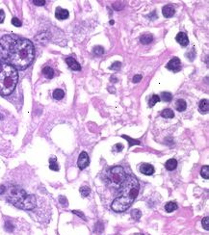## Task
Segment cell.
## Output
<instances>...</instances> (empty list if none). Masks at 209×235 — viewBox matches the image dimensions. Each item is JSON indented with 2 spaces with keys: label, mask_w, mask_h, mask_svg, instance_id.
Segmentation results:
<instances>
[{
  "label": "cell",
  "mask_w": 209,
  "mask_h": 235,
  "mask_svg": "<svg viewBox=\"0 0 209 235\" xmlns=\"http://www.w3.org/2000/svg\"><path fill=\"white\" fill-rule=\"evenodd\" d=\"M35 57L34 46L29 40L16 35H5L0 40V61L15 70H25Z\"/></svg>",
  "instance_id": "6da1fadb"
},
{
  "label": "cell",
  "mask_w": 209,
  "mask_h": 235,
  "mask_svg": "<svg viewBox=\"0 0 209 235\" xmlns=\"http://www.w3.org/2000/svg\"><path fill=\"white\" fill-rule=\"evenodd\" d=\"M139 188L140 186L136 178L132 176H126L124 184L121 185L120 196L115 198L111 205L112 210L115 212H124L127 210L138 197Z\"/></svg>",
  "instance_id": "7a4b0ae2"
},
{
  "label": "cell",
  "mask_w": 209,
  "mask_h": 235,
  "mask_svg": "<svg viewBox=\"0 0 209 235\" xmlns=\"http://www.w3.org/2000/svg\"><path fill=\"white\" fill-rule=\"evenodd\" d=\"M18 70L5 63H0V95H9L18 84Z\"/></svg>",
  "instance_id": "3957f363"
},
{
  "label": "cell",
  "mask_w": 209,
  "mask_h": 235,
  "mask_svg": "<svg viewBox=\"0 0 209 235\" xmlns=\"http://www.w3.org/2000/svg\"><path fill=\"white\" fill-rule=\"evenodd\" d=\"M9 197V200L16 207L25 210H31L36 207V198L31 195H26L22 189H12Z\"/></svg>",
  "instance_id": "277c9868"
},
{
  "label": "cell",
  "mask_w": 209,
  "mask_h": 235,
  "mask_svg": "<svg viewBox=\"0 0 209 235\" xmlns=\"http://www.w3.org/2000/svg\"><path fill=\"white\" fill-rule=\"evenodd\" d=\"M126 173L124 170L121 166H116L110 169L106 173V181L107 183L114 188H121V185L126 178Z\"/></svg>",
  "instance_id": "5b68a950"
},
{
  "label": "cell",
  "mask_w": 209,
  "mask_h": 235,
  "mask_svg": "<svg viewBox=\"0 0 209 235\" xmlns=\"http://www.w3.org/2000/svg\"><path fill=\"white\" fill-rule=\"evenodd\" d=\"M166 68L169 70H171L174 72H177V71H179L180 70H181V62H180L179 58L174 57V58L171 59L169 61V63L167 64Z\"/></svg>",
  "instance_id": "8992f818"
},
{
  "label": "cell",
  "mask_w": 209,
  "mask_h": 235,
  "mask_svg": "<svg viewBox=\"0 0 209 235\" xmlns=\"http://www.w3.org/2000/svg\"><path fill=\"white\" fill-rule=\"evenodd\" d=\"M89 163H90V158H89V155L87 152H81L80 155H79V158H78V161H77V166H78V168L80 170H84L85 168H87L89 166Z\"/></svg>",
  "instance_id": "52a82bcc"
},
{
  "label": "cell",
  "mask_w": 209,
  "mask_h": 235,
  "mask_svg": "<svg viewBox=\"0 0 209 235\" xmlns=\"http://www.w3.org/2000/svg\"><path fill=\"white\" fill-rule=\"evenodd\" d=\"M140 172L145 176H152L154 173V168L152 165L149 163H143L140 166Z\"/></svg>",
  "instance_id": "ba28073f"
},
{
  "label": "cell",
  "mask_w": 209,
  "mask_h": 235,
  "mask_svg": "<svg viewBox=\"0 0 209 235\" xmlns=\"http://www.w3.org/2000/svg\"><path fill=\"white\" fill-rule=\"evenodd\" d=\"M55 17H56V18H58L60 20H64V19H67L69 17V13H68V10L63 9V8H61V7H58L56 9V12H55Z\"/></svg>",
  "instance_id": "9c48e42d"
},
{
  "label": "cell",
  "mask_w": 209,
  "mask_h": 235,
  "mask_svg": "<svg viewBox=\"0 0 209 235\" xmlns=\"http://www.w3.org/2000/svg\"><path fill=\"white\" fill-rule=\"evenodd\" d=\"M177 42L180 44L181 46H187L188 44H189V39H188L187 35L185 33H183V32H180L177 35Z\"/></svg>",
  "instance_id": "30bf717a"
},
{
  "label": "cell",
  "mask_w": 209,
  "mask_h": 235,
  "mask_svg": "<svg viewBox=\"0 0 209 235\" xmlns=\"http://www.w3.org/2000/svg\"><path fill=\"white\" fill-rule=\"evenodd\" d=\"M65 63L68 64V66L71 68L73 70H81V66L80 64L77 62V61L74 59V58H71V57H68L65 59Z\"/></svg>",
  "instance_id": "8fae6325"
},
{
  "label": "cell",
  "mask_w": 209,
  "mask_h": 235,
  "mask_svg": "<svg viewBox=\"0 0 209 235\" xmlns=\"http://www.w3.org/2000/svg\"><path fill=\"white\" fill-rule=\"evenodd\" d=\"M174 8L171 6V5H166L163 7L162 9V14L165 18H171L173 15H174Z\"/></svg>",
  "instance_id": "7c38bea8"
},
{
  "label": "cell",
  "mask_w": 209,
  "mask_h": 235,
  "mask_svg": "<svg viewBox=\"0 0 209 235\" xmlns=\"http://www.w3.org/2000/svg\"><path fill=\"white\" fill-rule=\"evenodd\" d=\"M49 168H50V170H52V171H59V164L57 163V158L55 156H51L50 158H49Z\"/></svg>",
  "instance_id": "4fadbf2b"
},
{
  "label": "cell",
  "mask_w": 209,
  "mask_h": 235,
  "mask_svg": "<svg viewBox=\"0 0 209 235\" xmlns=\"http://www.w3.org/2000/svg\"><path fill=\"white\" fill-rule=\"evenodd\" d=\"M175 108L178 112H183L186 110L187 108V103L184 99H178L177 102H175Z\"/></svg>",
  "instance_id": "5bb4252c"
},
{
  "label": "cell",
  "mask_w": 209,
  "mask_h": 235,
  "mask_svg": "<svg viewBox=\"0 0 209 235\" xmlns=\"http://www.w3.org/2000/svg\"><path fill=\"white\" fill-rule=\"evenodd\" d=\"M208 99H202L199 102V111L202 114H207L208 109H209V104H208Z\"/></svg>",
  "instance_id": "9a60e30c"
},
{
  "label": "cell",
  "mask_w": 209,
  "mask_h": 235,
  "mask_svg": "<svg viewBox=\"0 0 209 235\" xmlns=\"http://www.w3.org/2000/svg\"><path fill=\"white\" fill-rule=\"evenodd\" d=\"M177 161L175 159L168 160L166 162V164H165V167H166V169L168 170V171H174V170L177 168Z\"/></svg>",
  "instance_id": "2e32d148"
},
{
  "label": "cell",
  "mask_w": 209,
  "mask_h": 235,
  "mask_svg": "<svg viewBox=\"0 0 209 235\" xmlns=\"http://www.w3.org/2000/svg\"><path fill=\"white\" fill-rule=\"evenodd\" d=\"M153 40V36L151 34H145L140 37V42L143 44H149Z\"/></svg>",
  "instance_id": "e0dca14e"
},
{
  "label": "cell",
  "mask_w": 209,
  "mask_h": 235,
  "mask_svg": "<svg viewBox=\"0 0 209 235\" xmlns=\"http://www.w3.org/2000/svg\"><path fill=\"white\" fill-rule=\"evenodd\" d=\"M177 209V202H174V201H169L167 202L166 205H165V210L168 212V213H171L174 212V210Z\"/></svg>",
  "instance_id": "ac0fdd59"
},
{
  "label": "cell",
  "mask_w": 209,
  "mask_h": 235,
  "mask_svg": "<svg viewBox=\"0 0 209 235\" xmlns=\"http://www.w3.org/2000/svg\"><path fill=\"white\" fill-rule=\"evenodd\" d=\"M43 75L46 76V78L51 79L53 76H54V70H53L50 67H46L43 70Z\"/></svg>",
  "instance_id": "d6986e66"
},
{
  "label": "cell",
  "mask_w": 209,
  "mask_h": 235,
  "mask_svg": "<svg viewBox=\"0 0 209 235\" xmlns=\"http://www.w3.org/2000/svg\"><path fill=\"white\" fill-rule=\"evenodd\" d=\"M64 96H65V93L63 90H61V89H56V90L53 92V98L57 100L62 99Z\"/></svg>",
  "instance_id": "ffe728a7"
},
{
  "label": "cell",
  "mask_w": 209,
  "mask_h": 235,
  "mask_svg": "<svg viewBox=\"0 0 209 235\" xmlns=\"http://www.w3.org/2000/svg\"><path fill=\"white\" fill-rule=\"evenodd\" d=\"M159 98H160V99H162L163 101L169 102V101H171V99H173V95H171V94L169 92H163V93H161V95Z\"/></svg>",
  "instance_id": "44dd1931"
},
{
  "label": "cell",
  "mask_w": 209,
  "mask_h": 235,
  "mask_svg": "<svg viewBox=\"0 0 209 235\" xmlns=\"http://www.w3.org/2000/svg\"><path fill=\"white\" fill-rule=\"evenodd\" d=\"M161 116L163 117H166V119H173L174 117V111L171 110V109H165V110L162 111Z\"/></svg>",
  "instance_id": "7402d4cb"
},
{
  "label": "cell",
  "mask_w": 209,
  "mask_h": 235,
  "mask_svg": "<svg viewBox=\"0 0 209 235\" xmlns=\"http://www.w3.org/2000/svg\"><path fill=\"white\" fill-rule=\"evenodd\" d=\"M122 138H124L125 140H127L129 142V147H132V145H140L141 143H140V141H138V140H135V139H132V138H130L128 136H126V135H121Z\"/></svg>",
  "instance_id": "603a6c76"
},
{
  "label": "cell",
  "mask_w": 209,
  "mask_h": 235,
  "mask_svg": "<svg viewBox=\"0 0 209 235\" xmlns=\"http://www.w3.org/2000/svg\"><path fill=\"white\" fill-rule=\"evenodd\" d=\"M200 175L203 178H205V179H208L209 178V166L205 165L203 166L202 168V171H200Z\"/></svg>",
  "instance_id": "cb8c5ba5"
},
{
  "label": "cell",
  "mask_w": 209,
  "mask_h": 235,
  "mask_svg": "<svg viewBox=\"0 0 209 235\" xmlns=\"http://www.w3.org/2000/svg\"><path fill=\"white\" fill-rule=\"evenodd\" d=\"M159 101H160V98H159V95H153L150 98V99H149V107H153L154 105L156 104L157 102H159Z\"/></svg>",
  "instance_id": "d4e9b609"
},
{
  "label": "cell",
  "mask_w": 209,
  "mask_h": 235,
  "mask_svg": "<svg viewBox=\"0 0 209 235\" xmlns=\"http://www.w3.org/2000/svg\"><path fill=\"white\" fill-rule=\"evenodd\" d=\"M93 54L96 55V56H101L102 54L104 53V48L102 46H97L93 47Z\"/></svg>",
  "instance_id": "484cf974"
},
{
  "label": "cell",
  "mask_w": 209,
  "mask_h": 235,
  "mask_svg": "<svg viewBox=\"0 0 209 235\" xmlns=\"http://www.w3.org/2000/svg\"><path fill=\"white\" fill-rule=\"evenodd\" d=\"M90 192H91V190H90L89 187H87V186H83L81 189H80V193H81V195L82 197H87Z\"/></svg>",
  "instance_id": "4316f807"
},
{
  "label": "cell",
  "mask_w": 209,
  "mask_h": 235,
  "mask_svg": "<svg viewBox=\"0 0 209 235\" xmlns=\"http://www.w3.org/2000/svg\"><path fill=\"white\" fill-rule=\"evenodd\" d=\"M131 215H132V217L135 219V220H139L142 216V213L139 209H134L133 211L131 212Z\"/></svg>",
  "instance_id": "83f0119b"
},
{
  "label": "cell",
  "mask_w": 209,
  "mask_h": 235,
  "mask_svg": "<svg viewBox=\"0 0 209 235\" xmlns=\"http://www.w3.org/2000/svg\"><path fill=\"white\" fill-rule=\"evenodd\" d=\"M121 64L120 62H115V63H113V65L109 68L110 70H118L121 68Z\"/></svg>",
  "instance_id": "f1b7e54d"
},
{
  "label": "cell",
  "mask_w": 209,
  "mask_h": 235,
  "mask_svg": "<svg viewBox=\"0 0 209 235\" xmlns=\"http://www.w3.org/2000/svg\"><path fill=\"white\" fill-rule=\"evenodd\" d=\"M202 223V226L205 228V230H209V219H208V217L203 218Z\"/></svg>",
  "instance_id": "f546056e"
},
{
  "label": "cell",
  "mask_w": 209,
  "mask_h": 235,
  "mask_svg": "<svg viewBox=\"0 0 209 235\" xmlns=\"http://www.w3.org/2000/svg\"><path fill=\"white\" fill-rule=\"evenodd\" d=\"M12 24H13V25L15 26V27H20L22 25L21 21H20L18 18H14L13 19H12Z\"/></svg>",
  "instance_id": "4dcf8cb0"
},
{
  "label": "cell",
  "mask_w": 209,
  "mask_h": 235,
  "mask_svg": "<svg viewBox=\"0 0 209 235\" xmlns=\"http://www.w3.org/2000/svg\"><path fill=\"white\" fill-rule=\"evenodd\" d=\"M122 149H124V145H122L121 144H117L113 147V151H116V152H120L122 151Z\"/></svg>",
  "instance_id": "1f68e13d"
},
{
  "label": "cell",
  "mask_w": 209,
  "mask_h": 235,
  "mask_svg": "<svg viewBox=\"0 0 209 235\" xmlns=\"http://www.w3.org/2000/svg\"><path fill=\"white\" fill-rule=\"evenodd\" d=\"M143 78V75L142 74H136L133 77V82L134 83H138V82H140V81L142 80Z\"/></svg>",
  "instance_id": "d6a6232c"
},
{
  "label": "cell",
  "mask_w": 209,
  "mask_h": 235,
  "mask_svg": "<svg viewBox=\"0 0 209 235\" xmlns=\"http://www.w3.org/2000/svg\"><path fill=\"white\" fill-rule=\"evenodd\" d=\"M59 200H60L61 204H62L63 206H68V200H67V198H65V197L61 196L60 198H59Z\"/></svg>",
  "instance_id": "836d02e7"
},
{
  "label": "cell",
  "mask_w": 209,
  "mask_h": 235,
  "mask_svg": "<svg viewBox=\"0 0 209 235\" xmlns=\"http://www.w3.org/2000/svg\"><path fill=\"white\" fill-rule=\"evenodd\" d=\"M33 3L36 4V5H38V6H42V5H44V4H46V1H44V0H33Z\"/></svg>",
  "instance_id": "e575fe53"
},
{
  "label": "cell",
  "mask_w": 209,
  "mask_h": 235,
  "mask_svg": "<svg viewBox=\"0 0 209 235\" xmlns=\"http://www.w3.org/2000/svg\"><path fill=\"white\" fill-rule=\"evenodd\" d=\"M5 19V13L3 10H0V23H2Z\"/></svg>",
  "instance_id": "d590c367"
},
{
  "label": "cell",
  "mask_w": 209,
  "mask_h": 235,
  "mask_svg": "<svg viewBox=\"0 0 209 235\" xmlns=\"http://www.w3.org/2000/svg\"><path fill=\"white\" fill-rule=\"evenodd\" d=\"M72 212H73V213H74V214H77V215H78V216L82 217V218H83V219H84V220H85V219H86V218H85V216H84V214H83V213H79V211H76V210H74V211H72Z\"/></svg>",
  "instance_id": "8d00e7d4"
},
{
  "label": "cell",
  "mask_w": 209,
  "mask_h": 235,
  "mask_svg": "<svg viewBox=\"0 0 209 235\" xmlns=\"http://www.w3.org/2000/svg\"><path fill=\"white\" fill-rule=\"evenodd\" d=\"M136 235H144V234H141V233H138V234H136Z\"/></svg>",
  "instance_id": "74e56055"
}]
</instances>
